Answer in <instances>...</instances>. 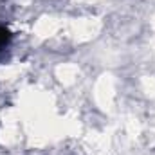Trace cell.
I'll return each instance as SVG.
<instances>
[{"label": "cell", "instance_id": "obj_1", "mask_svg": "<svg viewBox=\"0 0 155 155\" xmlns=\"http://www.w3.org/2000/svg\"><path fill=\"white\" fill-rule=\"evenodd\" d=\"M13 31L7 27V25H4V24H0V52H4L9 45H11V41H13Z\"/></svg>", "mask_w": 155, "mask_h": 155}]
</instances>
